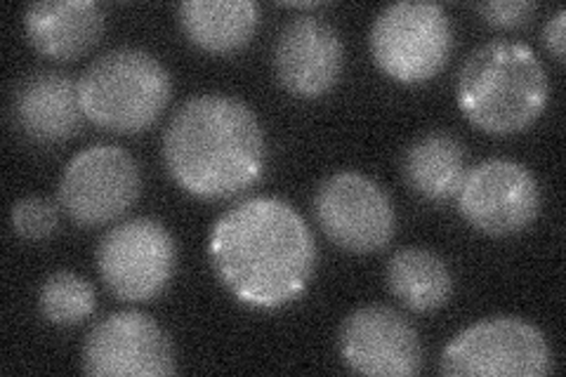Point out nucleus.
Segmentation results:
<instances>
[{
  "mask_svg": "<svg viewBox=\"0 0 566 377\" xmlns=\"http://www.w3.org/2000/svg\"><path fill=\"white\" fill-rule=\"evenodd\" d=\"M208 258L218 281L241 304L272 312L307 291L316 269V241L291 203L255 196L212 224Z\"/></svg>",
  "mask_w": 566,
  "mask_h": 377,
  "instance_id": "1",
  "label": "nucleus"
},
{
  "mask_svg": "<svg viewBox=\"0 0 566 377\" xmlns=\"http://www.w3.org/2000/svg\"><path fill=\"white\" fill-rule=\"evenodd\" d=\"M262 125L245 102L210 93L187 100L166 125L164 160L170 177L203 201L251 189L264 168Z\"/></svg>",
  "mask_w": 566,
  "mask_h": 377,
  "instance_id": "2",
  "label": "nucleus"
},
{
  "mask_svg": "<svg viewBox=\"0 0 566 377\" xmlns=\"http://www.w3.org/2000/svg\"><path fill=\"white\" fill-rule=\"evenodd\" d=\"M460 112L489 135H515L534 125L551 100V81L536 52L524 43L491 41L458 71Z\"/></svg>",
  "mask_w": 566,
  "mask_h": 377,
  "instance_id": "3",
  "label": "nucleus"
},
{
  "mask_svg": "<svg viewBox=\"0 0 566 377\" xmlns=\"http://www.w3.org/2000/svg\"><path fill=\"white\" fill-rule=\"evenodd\" d=\"M78 95L87 121L118 135H137L166 112L172 78L151 52L118 48L83 71Z\"/></svg>",
  "mask_w": 566,
  "mask_h": 377,
  "instance_id": "4",
  "label": "nucleus"
},
{
  "mask_svg": "<svg viewBox=\"0 0 566 377\" xmlns=\"http://www.w3.org/2000/svg\"><path fill=\"white\" fill-rule=\"evenodd\" d=\"M441 375L545 377L555 370L551 339L522 316H489L460 331L441 352Z\"/></svg>",
  "mask_w": 566,
  "mask_h": 377,
  "instance_id": "5",
  "label": "nucleus"
},
{
  "mask_svg": "<svg viewBox=\"0 0 566 377\" xmlns=\"http://www.w3.org/2000/svg\"><path fill=\"white\" fill-rule=\"evenodd\" d=\"M368 45L385 76L416 85L434 78L447 66L453 50V29L441 6L406 0L378 12Z\"/></svg>",
  "mask_w": 566,
  "mask_h": 377,
  "instance_id": "6",
  "label": "nucleus"
},
{
  "mask_svg": "<svg viewBox=\"0 0 566 377\" xmlns=\"http://www.w3.org/2000/svg\"><path fill=\"white\" fill-rule=\"evenodd\" d=\"M175 237L154 218L118 222L97 245L99 276L123 302H147L161 295L175 276Z\"/></svg>",
  "mask_w": 566,
  "mask_h": 377,
  "instance_id": "7",
  "label": "nucleus"
},
{
  "mask_svg": "<svg viewBox=\"0 0 566 377\" xmlns=\"http://www.w3.org/2000/svg\"><path fill=\"white\" fill-rule=\"evenodd\" d=\"M142 191L137 160L120 147L95 145L69 160L57 187L60 208L83 229L104 227L126 214Z\"/></svg>",
  "mask_w": 566,
  "mask_h": 377,
  "instance_id": "8",
  "label": "nucleus"
},
{
  "mask_svg": "<svg viewBox=\"0 0 566 377\" xmlns=\"http://www.w3.org/2000/svg\"><path fill=\"white\" fill-rule=\"evenodd\" d=\"M312 210L326 239L354 255L378 253L397 231V214L385 189L354 170L326 177L316 187Z\"/></svg>",
  "mask_w": 566,
  "mask_h": 377,
  "instance_id": "9",
  "label": "nucleus"
},
{
  "mask_svg": "<svg viewBox=\"0 0 566 377\" xmlns=\"http://www.w3.org/2000/svg\"><path fill=\"white\" fill-rule=\"evenodd\" d=\"M455 199L463 220L495 239L526 231L541 210L534 172L510 158H489L470 168Z\"/></svg>",
  "mask_w": 566,
  "mask_h": 377,
  "instance_id": "10",
  "label": "nucleus"
},
{
  "mask_svg": "<svg viewBox=\"0 0 566 377\" xmlns=\"http://www.w3.org/2000/svg\"><path fill=\"white\" fill-rule=\"evenodd\" d=\"M81 364L95 377H158L177 370L170 335L145 312H116L97 321L83 343Z\"/></svg>",
  "mask_w": 566,
  "mask_h": 377,
  "instance_id": "11",
  "label": "nucleus"
},
{
  "mask_svg": "<svg viewBox=\"0 0 566 377\" xmlns=\"http://www.w3.org/2000/svg\"><path fill=\"white\" fill-rule=\"evenodd\" d=\"M345 366L359 375L411 377L422 370L418 331L399 312L368 304L352 312L338 335Z\"/></svg>",
  "mask_w": 566,
  "mask_h": 377,
  "instance_id": "12",
  "label": "nucleus"
},
{
  "mask_svg": "<svg viewBox=\"0 0 566 377\" xmlns=\"http://www.w3.org/2000/svg\"><path fill=\"white\" fill-rule=\"evenodd\" d=\"M345 45L340 33L318 17H295L276 35L274 74L293 97L316 100L343 76Z\"/></svg>",
  "mask_w": 566,
  "mask_h": 377,
  "instance_id": "13",
  "label": "nucleus"
},
{
  "mask_svg": "<svg viewBox=\"0 0 566 377\" xmlns=\"http://www.w3.org/2000/svg\"><path fill=\"white\" fill-rule=\"evenodd\" d=\"M10 118L33 145L50 147L76 137L85 123L78 83L62 71H33L14 87Z\"/></svg>",
  "mask_w": 566,
  "mask_h": 377,
  "instance_id": "14",
  "label": "nucleus"
},
{
  "mask_svg": "<svg viewBox=\"0 0 566 377\" xmlns=\"http://www.w3.org/2000/svg\"><path fill=\"white\" fill-rule=\"evenodd\" d=\"M104 8L95 0H43L24 12V33L41 55L69 62L91 52L104 33Z\"/></svg>",
  "mask_w": 566,
  "mask_h": 377,
  "instance_id": "15",
  "label": "nucleus"
},
{
  "mask_svg": "<svg viewBox=\"0 0 566 377\" xmlns=\"http://www.w3.org/2000/svg\"><path fill=\"white\" fill-rule=\"evenodd\" d=\"M258 17L253 0H185L177 8L187 39L212 55H229L251 43Z\"/></svg>",
  "mask_w": 566,
  "mask_h": 377,
  "instance_id": "16",
  "label": "nucleus"
},
{
  "mask_svg": "<svg viewBox=\"0 0 566 377\" xmlns=\"http://www.w3.org/2000/svg\"><path fill=\"white\" fill-rule=\"evenodd\" d=\"M401 170L406 185L420 199L430 203L451 201L468 172L463 142L444 130L422 135L406 149Z\"/></svg>",
  "mask_w": 566,
  "mask_h": 377,
  "instance_id": "17",
  "label": "nucleus"
},
{
  "mask_svg": "<svg viewBox=\"0 0 566 377\" xmlns=\"http://www.w3.org/2000/svg\"><path fill=\"white\" fill-rule=\"evenodd\" d=\"M387 289L406 310L430 314L453 295V276L449 264L428 248H403L389 258L385 269Z\"/></svg>",
  "mask_w": 566,
  "mask_h": 377,
  "instance_id": "18",
  "label": "nucleus"
},
{
  "mask_svg": "<svg viewBox=\"0 0 566 377\" xmlns=\"http://www.w3.org/2000/svg\"><path fill=\"white\" fill-rule=\"evenodd\" d=\"M97 307L93 283L76 272H52L39 291L41 316L57 328L78 326Z\"/></svg>",
  "mask_w": 566,
  "mask_h": 377,
  "instance_id": "19",
  "label": "nucleus"
},
{
  "mask_svg": "<svg viewBox=\"0 0 566 377\" xmlns=\"http://www.w3.org/2000/svg\"><path fill=\"white\" fill-rule=\"evenodd\" d=\"M12 231L24 241H45L60 227L57 206L43 196H27L12 206Z\"/></svg>",
  "mask_w": 566,
  "mask_h": 377,
  "instance_id": "20",
  "label": "nucleus"
},
{
  "mask_svg": "<svg viewBox=\"0 0 566 377\" xmlns=\"http://www.w3.org/2000/svg\"><path fill=\"white\" fill-rule=\"evenodd\" d=\"M474 10L495 29H520L534 20L538 3L536 0H486V3H476Z\"/></svg>",
  "mask_w": 566,
  "mask_h": 377,
  "instance_id": "21",
  "label": "nucleus"
},
{
  "mask_svg": "<svg viewBox=\"0 0 566 377\" xmlns=\"http://www.w3.org/2000/svg\"><path fill=\"white\" fill-rule=\"evenodd\" d=\"M564 22H566V12L559 8L551 20H547L543 29V43L551 50V55L562 64L564 62Z\"/></svg>",
  "mask_w": 566,
  "mask_h": 377,
  "instance_id": "22",
  "label": "nucleus"
}]
</instances>
